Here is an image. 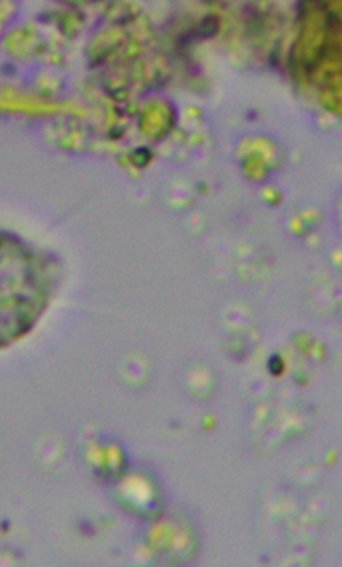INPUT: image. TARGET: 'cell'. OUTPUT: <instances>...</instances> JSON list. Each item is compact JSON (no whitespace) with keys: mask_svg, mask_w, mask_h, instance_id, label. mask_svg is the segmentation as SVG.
Returning a JSON list of instances; mask_svg holds the SVG:
<instances>
[{"mask_svg":"<svg viewBox=\"0 0 342 567\" xmlns=\"http://www.w3.org/2000/svg\"><path fill=\"white\" fill-rule=\"evenodd\" d=\"M46 291L34 258L21 243L0 235V350L33 329Z\"/></svg>","mask_w":342,"mask_h":567,"instance_id":"6da1fadb","label":"cell"}]
</instances>
